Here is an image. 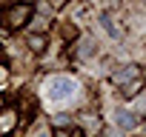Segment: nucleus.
I'll return each mask as SVG.
<instances>
[{
  "mask_svg": "<svg viewBox=\"0 0 146 137\" xmlns=\"http://www.w3.org/2000/svg\"><path fill=\"white\" fill-rule=\"evenodd\" d=\"M75 92H78V83L72 80V77H66V74H57V77H52V80L46 83V97L54 100V103L72 100V97H75Z\"/></svg>",
  "mask_w": 146,
  "mask_h": 137,
  "instance_id": "nucleus-1",
  "label": "nucleus"
},
{
  "mask_svg": "<svg viewBox=\"0 0 146 137\" xmlns=\"http://www.w3.org/2000/svg\"><path fill=\"white\" fill-rule=\"evenodd\" d=\"M115 123H117V126H120L123 131H132V128L137 126V117H135L132 111H126V109H120V111L115 114Z\"/></svg>",
  "mask_w": 146,
  "mask_h": 137,
  "instance_id": "nucleus-2",
  "label": "nucleus"
},
{
  "mask_svg": "<svg viewBox=\"0 0 146 137\" xmlns=\"http://www.w3.org/2000/svg\"><path fill=\"white\" fill-rule=\"evenodd\" d=\"M92 51H95V46H92V40H83V49H80V54H83V57H89Z\"/></svg>",
  "mask_w": 146,
  "mask_h": 137,
  "instance_id": "nucleus-3",
  "label": "nucleus"
}]
</instances>
